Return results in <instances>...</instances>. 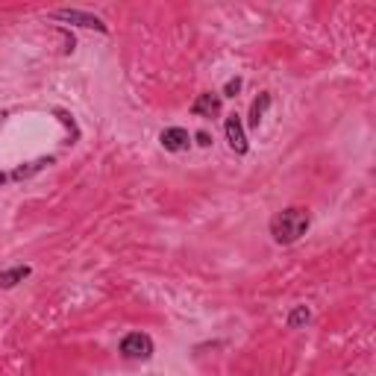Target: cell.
<instances>
[{
  "instance_id": "10",
  "label": "cell",
  "mask_w": 376,
  "mask_h": 376,
  "mask_svg": "<svg viewBox=\"0 0 376 376\" xmlns=\"http://www.w3.org/2000/svg\"><path fill=\"white\" fill-rule=\"evenodd\" d=\"M47 165H53V159L47 156V159H36V162H30L27 168H15V174H12V179H24V176H33L36 171H41V168H47Z\"/></svg>"
},
{
  "instance_id": "8",
  "label": "cell",
  "mask_w": 376,
  "mask_h": 376,
  "mask_svg": "<svg viewBox=\"0 0 376 376\" xmlns=\"http://www.w3.org/2000/svg\"><path fill=\"white\" fill-rule=\"evenodd\" d=\"M33 273L30 264H15V268H6V271H0V288H15L18 283H24L27 276Z\"/></svg>"
},
{
  "instance_id": "5",
  "label": "cell",
  "mask_w": 376,
  "mask_h": 376,
  "mask_svg": "<svg viewBox=\"0 0 376 376\" xmlns=\"http://www.w3.org/2000/svg\"><path fill=\"white\" fill-rule=\"evenodd\" d=\"M159 144L168 150V153H183V150H188V144H191V135H188V130H183V127H165V130L159 133Z\"/></svg>"
},
{
  "instance_id": "7",
  "label": "cell",
  "mask_w": 376,
  "mask_h": 376,
  "mask_svg": "<svg viewBox=\"0 0 376 376\" xmlns=\"http://www.w3.org/2000/svg\"><path fill=\"white\" fill-rule=\"evenodd\" d=\"M273 103V94L271 91H262L256 100H253V106H250V115H247V127H259L262 123V118H264V112H268V106Z\"/></svg>"
},
{
  "instance_id": "2",
  "label": "cell",
  "mask_w": 376,
  "mask_h": 376,
  "mask_svg": "<svg viewBox=\"0 0 376 376\" xmlns=\"http://www.w3.org/2000/svg\"><path fill=\"white\" fill-rule=\"evenodd\" d=\"M118 353L130 361H147L153 353H156V344H153V338L147 336V332H127L118 344Z\"/></svg>"
},
{
  "instance_id": "6",
  "label": "cell",
  "mask_w": 376,
  "mask_h": 376,
  "mask_svg": "<svg viewBox=\"0 0 376 376\" xmlns=\"http://www.w3.org/2000/svg\"><path fill=\"white\" fill-rule=\"evenodd\" d=\"M191 115H197V118H218L220 115V94H215V91L197 94V100L191 103Z\"/></svg>"
},
{
  "instance_id": "11",
  "label": "cell",
  "mask_w": 376,
  "mask_h": 376,
  "mask_svg": "<svg viewBox=\"0 0 376 376\" xmlns=\"http://www.w3.org/2000/svg\"><path fill=\"white\" fill-rule=\"evenodd\" d=\"M239 91H241V77H230L227 86H224V94H220V97H235Z\"/></svg>"
},
{
  "instance_id": "12",
  "label": "cell",
  "mask_w": 376,
  "mask_h": 376,
  "mask_svg": "<svg viewBox=\"0 0 376 376\" xmlns=\"http://www.w3.org/2000/svg\"><path fill=\"white\" fill-rule=\"evenodd\" d=\"M197 144H203V147H209V144H212V142H209V135H206V133H197Z\"/></svg>"
},
{
  "instance_id": "9",
  "label": "cell",
  "mask_w": 376,
  "mask_h": 376,
  "mask_svg": "<svg viewBox=\"0 0 376 376\" xmlns=\"http://www.w3.org/2000/svg\"><path fill=\"white\" fill-rule=\"evenodd\" d=\"M312 320V312H309V306H294V309L288 312V317H285V324H288V329H303L306 324Z\"/></svg>"
},
{
  "instance_id": "1",
  "label": "cell",
  "mask_w": 376,
  "mask_h": 376,
  "mask_svg": "<svg viewBox=\"0 0 376 376\" xmlns=\"http://www.w3.org/2000/svg\"><path fill=\"white\" fill-rule=\"evenodd\" d=\"M312 227V215H309V209H303V206H288V209H280L273 218H271V235H273V241L276 244H297L306 232H309Z\"/></svg>"
},
{
  "instance_id": "4",
  "label": "cell",
  "mask_w": 376,
  "mask_h": 376,
  "mask_svg": "<svg viewBox=\"0 0 376 376\" xmlns=\"http://www.w3.org/2000/svg\"><path fill=\"white\" fill-rule=\"evenodd\" d=\"M224 135H227V142H230V147L239 153V156H244V153L250 150V142H247V133H244V121H241V115H227V121H224Z\"/></svg>"
},
{
  "instance_id": "3",
  "label": "cell",
  "mask_w": 376,
  "mask_h": 376,
  "mask_svg": "<svg viewBox=\"0 0 376 376\" xmlns=\"http://www.w3.org/2000/svg\"><path fill=\"white\" fill-rule=\"evenodd\" d=\"M50 18H57V21H68V24H77V27H86V30L109 33V27L103 24V18L91 15V12H82V9H57V12H50Z\"/></svg>"
}]
</instances>
